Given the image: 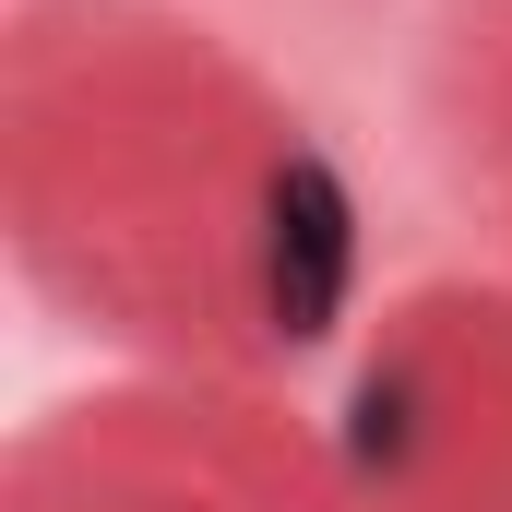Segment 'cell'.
<instances>
[{"instance_id": "1", "label": "cell", "mask_w": 512, "mask_h": 512, "mask_svg": "<svg viewBox=\"0 0 512 512\" xmlns=\"http://www.w3.org/2000/svg\"><path fill=\"white\" fill-rule=\"evenodd\" d=\"M346 274H358V203L322 155H286L274 167V215H262V286H274V334L286 346H322L334 310H346Z\"/></svg>"}, {"instance_id": "2", "label": "cell", "mask_w": 512, "mask_h": 512, "mask_svg": "<svg viewBox=\"0 0 512 512\" xmlns=\"http://www.w3.org/2000/svg\"><path fill=\"white\" fill-rule=\"evenodd\" d=\"M393 417H405V393H393V382H370V393H358V453H370V465H382L393 441H405Z\"/></svg>"}]
</instances>
